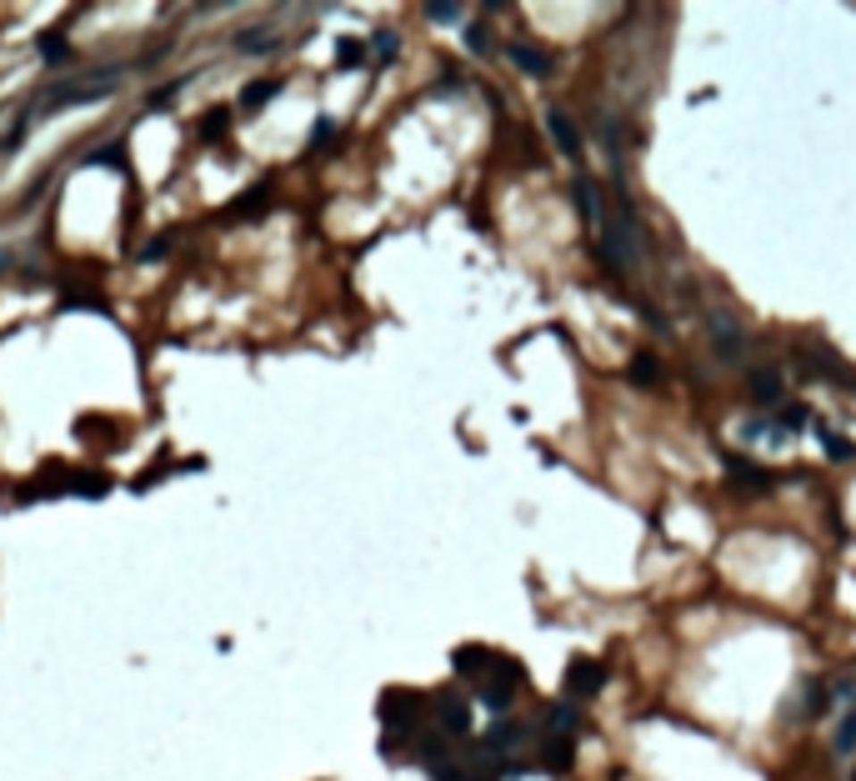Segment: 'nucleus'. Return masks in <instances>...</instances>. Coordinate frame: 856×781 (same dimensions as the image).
Segmentation results:
<instances>
[{"instance_id": "obj_1", "label": "nucleus", "mask_w": 856, "mask_h": 781, "mask_svg": "<svg viewBox=\"0 0 856 781\" xmlns=\"http://www.w3.org/2000/svg\"><path fill=\"white\" fill-rule=\"evenodd\" d=\"M121 90V65H96V71H80V76L71 80H55L46 96H36L30 101V111L21 115V121H36V115H55L65 111V105H90V101H105V96H115Z\"/></svg>"}, {"instance_id": "obj_2", "label": "nucleus", "mask_w": 856, "mask_h": 781, "mask_svg": "<svg viewBox=\"0 0 856 781\" xmlns=\"http://www.w3.org/2000/svg\"><path fill=\"white\" fill-rule=\"evenodd\" d=\"M601 256L617 271H642V221H636L621 186H617V215L601 221Z\"/></svg>"}, {"instance_id": "obj_3", "label": "nucleus", "mask_w": 856, "mask_h": 781, "mask_svg": "<svg viewBox=\"0 0 856 781\" xmlns=\"http://www.w3.org/2000/svg\"><path fill=\"white\" fill-rule=\"evenodd\" d=\"M521 681H526V671L511 661V656H496V667L486 671V681H476V696L486 711H496V717H506L511 711V701H516Z\"/></svg>"}, {"instance_id": "obj_4", "label": "nucleus", "mask_w": 856, "mask_h": 781, "mask_svg": "<svg viewBox=\"0 0 856 781\" xmlns=\"http://www.w3.org/2000/svg\"><path fill=\"white\" fill-rule=\"evenodd\" d=\"M381 721H386L390 731L401 726V736H411L415 731V721H421V711H426V696L421 692H411V686H401V692H396V686H390L386 696H381Z\"/></svg>"}, {"instance_id": "obj_5", "label": "nucleus", "mask_w": 856, "mask_h": 781, "mask_svg": "<svg viewBox=\"0 0 856 781\" xmlns=\"http://www.w3.org/2000/svg\"><path fill=\"white\" fill-rule=\"evenodd\" d=\"M431 711H436L441 736H466V731H471V701H466V696H456V692L431 696Z\"/></svg>"}, {"instance_id": "obj_6", "label": "nucleus", "mask_w": 856, "mask_h": 781, "mask_svg": "<svg viewBox=\"0 0 856 781\" xmlns=\"http://www.w3.org/2000/svg\"><path fill=\"white\" fill-rule=\"evenodd\" d=\"M606 686V667L601 661H592V656H576L566 667V696L571 701H586V696H596Z\"/></svg>"}, {"instance_id": "obj_7", "label": "nucleus", "mask_w": 856, "mask_h": 781, "mask_svg": "<svg viewBox=\"0 0 856 781\" xmlns=\"http://www.w3.org/2000/svg\"><path fill=\"white\" fill-rule=\"evenodd\" d=\"M451 667H456V676H466V681H486V671L496 667V651L491 646L466 642V646H456L451 651Z\"/></svg>"}, {"instance_id": "obj_8", "label": "nucleus", "mask_w": 856, "mask_h": 781, "mask_svg": "<svg viewBox=\"0 0 856 781\" xmlns=\"http://www.w3.org/2000/svg\"><path fill=\"white\" fill-rule=\"evenodd\" d=\"M726 476H731V486H736V491H756V496L776 486V476H771V471H761L756 461H746V456H726Z\"/></svg>"}, {"instance_id": "obj_9", "label": "nucleus", "mask_w": 856, "mask_h": 781, "mask_svg": "<svg viewBox=\"0 0 856 781\" xmlns=\"http://www.w3.org/2000/svg\"><path fill=\"white\" fill-rule=\"evenodd\" d=\"M541 767L551 777L576 767V736H541Z\"/></svg>"}, {"instance_id": "obj_10", "label": "nucleus", "mask_w": 856, "mask_h": 781, "mask_svg": "<svg viewBox=\"0 0 856 781\" xmlns=\"http://www.w3.org/2000/svg\"><path fill=\"white\" fill-rule=\"evenodd\" d=\"M516 742H526V726H521V721H511V717H496V726L481 736V746H486L491 756L516 752Z\"/></svg>"}, {"instance_id": "obj_11", "label": "nucleus", "mask_w": 856, "mask_h": 781, "mask_svg": "<svg viewBox=\"0 0 856 781\" xmlns=\"http://www.w3.org/2000/svg\"><path fill=\"white\" fill-rule=\"evenodd\" d=\"M546 130H551V140H556V151L561 155H581V130L571 126V115L561 111V105L546 111Z\"/></svg>"}, {"instance_id": "obj_12", "label": "nucleus", "mask_w": 856, "mask_h": 781, "mask_svg": "<svg viewBox=\"0 0 856 781\" xmlns=\"http://www.w3.org/2000/svg\"><path fill=\"white\" fill-rule=\"evenodd\" d=\"M711 340H717V356L721 361H736L742 356V331L726 311H711Z\"/></svg>"}, {"instance_id": "obj_13", "label": "nucleus", "mask_w": 856, "mask_h": 781, "mask_svg": "<svg viewBox=\"0 0 856 781\" xmlns=\"http://www.w3.org/2000/svg\"><path fill=\"white\" fill-rule=\"evenodd\" d=\"M746 390H751L756 406H781V371H771V365H756L751 381H746Z\"/></svg>"}, {"instance_id": "obj_14", "label": "nucleus", "mask_w": 856, "mask_h": 781, "mask_svg": "<svg viewBox=\"0 0 856 781\" xmlns=\"http://www.w3.org/2000/svg\"><path fill=\"white\" fill-rule=\"evenodd\" d=\"M506 61L516 65V71H526V76H551V55L536 51V46H506Z\"/></svg>"}, {"instance_id": "obj_15", "label": "nucleus", "mask_w": 856, "mask_h": 781, "mask_svg": "<svg viewBox=\"0 0 856 781\" xmlns=\"http://www.w3.org/2000/svg\"><path fill=\"white\" fill-rule=\"evenodd\" d=\"M276 96H281V80H276V76H261V80H251V86L240 90V111H246V115H261L265 101H276Z\"/></svg>"}, {"instance_id": "obj_16", "label": "nucleus", "mask_w": 856, "mask_h": 781, "mask_svg": "<svg viewBox=\"0 0 856 781\" xmlns=\"http://www.w3.org/2000/svg\"><path fill=\"white\" fill-rule=\"evenodd\" d=\"M571 196H576V211L586 215L592 226H601V196H596V181L576 176V181H571Z\"/></svg>"}, {"instance_id": "obj_17", "label": "nucleus", "mask_w": 856, "mask_h": 781, "mask_svg": "<svg viewBox=\"0 0 856 781\" xmlns=\"http://www.w3.org/2000/svg\"><path fill=\"white\" fill-rule=\"evenodd\" d=\"M365 61H371V46H365L361 36H340L336 40V65L340 71H361Z\"/></svg>"}, {"instance_id": "obj_18", "label": "nucleus", "mask_w": 856, "mask_h": 781, "mask_svg": "<svg viewBox=\"0 0 856 781\" xmlns=\"http://www.w3.org/2000/svg\"><path fill=\"white\" fill-rule=\"evenodd\" d=\"M626 376H631V386H636V390H656V386H661V361H656L651 351H642L636 361H631Z\"/></svg>"}, {"instance_id": "obj_19", "label": "nucleus", "mask_w": 856, "mask_h": 781, "mask_svg": "<svg viewBox=\"0 0 856 781\" xmlns=\"http://www.w3.org/2000/svg\"><path fill=\"white\" fill-rule=\"evenodd\" d=\"M265 201H271V181H261V186H251L246 196H236V201L226 206V215H256V211H265Z\"/></svg>"}, {"instance_id": "obj_20", "label": "nucleus", "mask_w": 856, "mask_h": 781, "mask_svg": "<svg viewBox=\"0 0 856 781\" xmlns=\"http://www.w3.org/2000/svg\"><path fill=\"white\" fill-rule=\"evenodd\" d=\"M576 706L571 701H556L551 711H546V736H571V731H576Z\"/></svg>"}, {"instance_id": "obj_21", "label": "nucleus", "mask_w": 856, "mask_h": 781, "mask_svg": "<svg viewBox=\"0 0 856 781\" xmlns=\"http://www.w3.org/2000/svg\"><path fill=\"white\" fill-rule=\"evenodd\" d=\"M236 51H246V55L281 51V36H271V30H246V36H236Z\"/></svg>"}, {"instance_id": "obj_22", "label": "nucleus", "mask_w": 856, "mask_h": 781, "mask_svg": "<svg viewBox=\"0 0 856 781\" xmlns=\"http://www.w3.org/2000/svg\"><path fill=\"white\" fill-rule=\"evenodd\" d=\"M36 51L46 55L51 65H65V61H71V46H65L61 30H46V36H36Z\"/></svg>"}, {"instance_id": "obj_23", "label": "nucleus", "mask_w": 856, "mask_h": 781, "mask_svg": "<svg viewBox=\"0 0 856 781\" xmlns=\"http://www.w3.org/2000/svg\"><path fill=\"white\" fill-rule=\"evenodd\" d=\"M371 55H376V65H390L401 55V36H396V30H376V36H371Z\"/></svg>"}, {"instance_id": "obj_24", "label": "nucleus", "mask_w": 856, "mask_h": 781, "mask_svg": "<svg viewBox=\"0 0 856 781\" xmlns=\"http://www.w3.org/2000/svg\"><path fill=\"white\" fill-rule=\"evenodd\" d=\"M86 165H115V171H126V140H111L101 151H90Z\"/></svg>"}, {"instance_id": "obj_25", "label": "nucleus", "mask_w": 856, "mask_h": 781, "mask_svg": "<svg viewBox=\"0 0 856 781\" xmlns=\"http://www.w3.org/2000/svg\"><path fill=\"white\" fill-rule=\"evenodd\" d=\"M806 421H811V416H806V406H801V401H786V406H781V431H786V436H796ZM781 431H776V436H781Z\"/></svg>"}, {"instance_id": "obj_26", "label": "nucleus", "mask_w": 856, "mask_h": 781, "mask_svg": "<svg viewBox=\"0 0 856 781\" xmlns=\"http://www.w3.org/2000/svg\"><path fill=\"white\" fill-rule=\"evenodd\" d=\"M226 126H231V111L221 105V111H211L201 121V140H215V136H226Z\"/></svg>"}, {"instance_id": "obj_27", "label": "nucleus", "mask_w": 856, "mask_h": 781, "mask_svg": "<svg viewBox=\"0 0 856 781\" xmlns=\"http://www.w3.org/2000/svg\"><path fill=\"white\" fill-rule=\"evenodd\" d=\"M817 436H821V446H827V456H831V461H846V456H852V441H842V436H831L827 426H817Z\"/></svg>"}, {"instance_id": "obj_28", "label": "nucleus", "mask_w": 856, "mask_h": 781, "mask_svg": "<svg viewBox=\"0 0 856 781\" xmlns=\"http://www.w3.org/2000/svg\"><path fill=\"white\" fill-rule=\"evenodd\" d=\"M426 21H436V26H451V21H461V5H451V0H436V5H426Z\"/></svg>"}, {"instance_id": "obj_29", "label": "nucleus", "mask_w": 856, "mask_h": 781, "mask_svg": "<svg viewBox=\"0 0 856 781\" xmlns=\"http://www.w3.org/2000/svg\"><path fill=\"white\" fill-rule=\"evenodd\" d=\"M836 752H842V756H852V752H856V711H846L842 731H836Z\"/></svg>"}, {"instance_id": "obj_30", "label": "nucleus", "mask_w": 856, "mask_h": 781, "mask_svg": "<svg viewBox=\"0 0 856 781\" xmlns=\"http://www.w3.org/2000/svg\"><path fill=\"white\" fill-rule=\"evenodd\" d=\"M331 140H336V121H315L311 126V151H326Z\"/></svg>"}, {"instance_id": "obj_31", "label": "nucleus", "mask_w": 856, "mask_h": 781, "mask_svg": "<svg viewBox=\"0 0 856 781\" xmlns=\"http://www.w3.org/2000/svg\"><path fill=\"white\" fill-rule=\"evenodd\" d=\"M466 46L476 55H486V51H491V30H486V26H466Z\"/></svg>"}, {"instance_id": "obj_32", "label": "nucleus", "mask_w": 856, "mask_h": 781, "mask_svg": "<svg viewBox=\"0 0 856 781\" xmlns=\"http://www.w3.org/2000/svg\"><path fill=\"white\" fill-rule=\"evenodd\" d=\"M165 251H171V240H165V236H161V240H151V246H146V251H140V261L151 265V261H161V256H165Z\"/></svg>"}]
</instances>
